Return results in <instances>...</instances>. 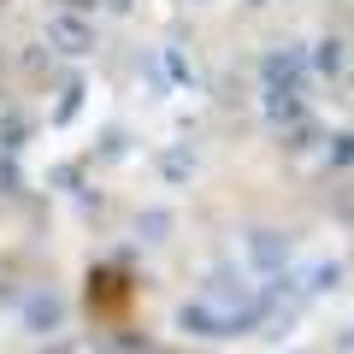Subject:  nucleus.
<instances>
[{
	"label": "nucleus",
	"mask_w": 354,
	"mask_h": 354,
	"mask_svg": "<svg viewBox=\"0 0 354 354\" xmlns=\"http://www.w3.org/2000/svg\"><path fill=\"white\" fill-rule=\"evenodd\" d=\"M342 278V266H313V290H337Z\"/></svg>",
	"instance_id": "nucleus-3"
},
{
	"label": "nucleus",
	"mask_w": 354,
	"mask_h": 354,
	"mask_svg": "<svg viewBox=\"0 0 354 354\" xmlns=\"http://www.w3.org/2000/svg\"><path fill=\"white\" fill-rule=\"evenodd\" d=\"M307 65H313L319 77H342V71H348V53H342V41H337V36H325V41H313Z\"/></svg>",
	"instance_id": "nucleus-2"
},
{
	"label": "nucleus",
	"mask_w": 354,
	"mask_h": 354,
	"mask_svg": "<svg viewBox=\"0 0 354 354\" xmlns=\"http://www.w3.org/2000/svg\"><path fill=\"white\" fill-rule=\"evenodd\" d=\"M48 36L59 41L65 53H88V48H95V30H88L83 18H71V12H59V18H48Z\"/></svg>",
	"instance_id": "nucleus-1"
}]
</instances>
